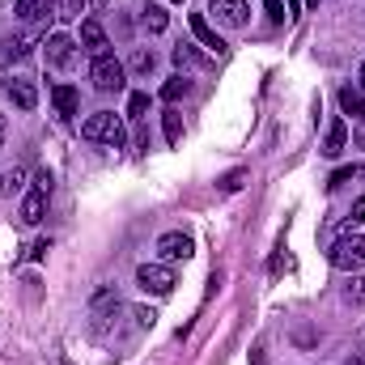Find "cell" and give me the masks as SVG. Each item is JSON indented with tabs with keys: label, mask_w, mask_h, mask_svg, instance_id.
<instances>
[{
	"label": "cell",
	"mask_w": 365,
	"mask_h": 365,
	"mask_svg": "<svg viewBox=\"0 0 365 365\" xmlns=\"http://www.w3.org/2000/svg\"><path fill=\"white\" fill-rule=\"evenodd\" d=\"M90 4H98V9H102V4H106V0H90Z\"/></svg>",
	"instance_id": "cell-34"
},
{
	"label": "cell",
	"mask_w": 365,
	"mask_h": 365,
	"mask_svg": "<svg viewBox=\"0 0 365 365\" xmlns=\"http://www.w3.org/2000/svg\"><path fill=\"white\" fill-rule=\"evenodd\" d=\"M73 47H77V43H73L68 34H47V64H51V68H64V64L73 60Z\"/></svg>",
	"instance_id": "cell-9"
},
{
	"label": "cell",
	"mask_w": 365,
	"mask_h": 365,
	"mask_svg": "<svg viewBox=\"0 0 365 365\" xmlns=\"http://www.w3.org/2000/svg\"><path fill=\"white\" fill-rule=\"evenodd\" d=\"M191 238L182 234V230H170V234H162L158 238V255H162V264H179V259H191Z\"/></svg>",
	"instance_id": "cell-6"
},
{
	"label": "cell",
	"mask_w": 365,
	"mask_h": 365,
	"mask_svg": "<svg viewBox=\"0 0 365 365\" xmlns=\"http://www.w3.org/2000/svg\"><path fill=\"white\" fill-rule=\"evenodd\" d=\"M187 90H191V81H187V77L179 73V77H170V81L162 86V98H166V102H179V98H182Z\"/></svg>",
	"instance_id": "cell-19"
},
{
	"label": "cell",
	"mask_w": 365,
	"mask_h": 365,
	"mask_svg": "<svg viewBox=\"0 0 365 365\" xmlns=\"http://www.w3.org/2000/svg\"><path fill=\"white\" fill-rule=\"evenodd\" d=\"M357 90H361V93H365V60H361V86H357Z\"/></svg>",
	"instance_id": "cell-31"
},
{
	"label": "cell",
	"mask_w": 365,
	"mask_h": 365,
	"mask_svg": "<svg viewBox=\"0 0 365 365\" xmlns=\"http://www.w3.org/2000/svg\"><path fill=\"white\" fill-rule=\"evenodd\" d=\"M17 56H26V38H9L4 43V60H17Z\"/></svg>",
	"instance_id": "cell-25"
},
{
	"label": "cell",
	"mask_w": 365,
	"mask_h": 365,
	"mask_svg": "<svg viewBox=\"0 0 365 365\" xmlns=\"http://www.w3.org/2000/svg\"><path fill=\"white\" fill-rule=\"evenodd\" d=\"M81 47L93 51V56H106V47H110V43H106V30H102V21H98V17H86V21H81Z\"/></svg>",
	"instance_id": "cell-7"
},
{
	"label": "cell",
	"mask_w": 365,
	"mask_h": 365,
	"mask_svg": "<svg viewBox=\"0 0 365 365\" xmlns=\"http://www.w3.org/2000/svg\"><path fill=\"white\" fill-rule=\"evenodd\" d=\"M90 81H93V90H102V93H119L123 90V81H128V64L115 60L110 51H106V56H93Z\"/></svg>",
	"instance_id": "cell-2"
},
{
	"label": "cell",
	"mask_w": 365,
	"mask_h": 365,
	"mask_svg": "<svg viewBox=\"0 0 365 365\" xmlns=\"http://www.w3.org/2000/svg\"><path fill=\"white\" fill-rule=\"evenodd\" d=\"M158 68V56L149 51V47H140L136 56H132V73H153Z\"/></svg>",
	"instance_id": "cell-20"
},
{
	"label": "cell",
	"mask_w": 365,
	"mask_h": 365,
	"mask_svg": "<svg viewBox=\"0 0 365 365\" xmlns=\"http://www.w3.org/2000/svg\"><path fill=\"white\" fill-rule=\"evenodd\" d=\"M166 21H170V17H166V9H162V4H145V9H140V26H145L149 34H162V30H166Z\"/></svg>",
	"instance_id": "cell-14"
},
{
	"label": "cell",
	"mask_w": 365,
	"mask_h": 365,
	"mask_svg": "<svg viewBox=\"0 0 365 365\" xmlns=\"http://www.w3.org/2000/svg\"><path fill=\"white\" fill-rule=\"evenodd\" d=\"M0 140H4V115H0Z\"/></svg>",
	"instance_id": "cell-33"
},
{
	"label": "cell",
	"mask_w": 365,
	"mask_h": 365,
	"mask_svg": "<svg viewBox=\"0 0 365 365\" xmlns=\"http://www.w3.org/2000/svg\"><path fill=\"white\" fill-rule=\"evenodd\" d=\"M9 98H13L17 110H34V106H38V90H34L30 81H13V86H9Z\"/></svg>",
	"instance_id": "cell-12"
},
{
	"label": "cell",
	"mask_w": 365,
	"mask_h": 365,
	"mask_svg": "<svg viewBox=\"0 0 365 365\" xmlns=\"http://www.w3.org/2000/svg\"><path fill=\"white\" fill-rule=\"evenodd\" d=\"M170 56H175V64H179V68H208V60H204V56H200L191 43H179Z\"/></svg>",
	"instance_id": "cell-17"
},
{
	"label": "cell",
	"mask_w": 365,
	"mask_h": 365,
	"mask_svg": "<svg viewBox=\"0 0 365 365\" xmlns=\"http://www.w3.org/2000/svg\"><path fill=\"white\" fill-rule=\"evenodd\" d=\"M344 297H349V302H365V280H361V276H353V280H349Z\"/></svg>",
	"instance_id": "cell-24"
},
{
	"label": "cell",
	"mask_w": 365,
	"mask_h": 365,
	"mask_svg": "<svg viewBox=\"0 0 365 365\" xmlns=\"http://www.w3.org/2000/svg\"><path fill=\"white\" fill-rule=\"evenodd\" d=\"M81 136L93 140V145H110V149H123V145H128V128H123V119L110 115V110H93L90 119L81 123Z\"/></svg>",
	"instance_id": "cell-1"
},
{
	"label": "cell",
	"mask_w": 365,
	"mask_h": 365,
	"mask_svg": "<svg viewBox=\"0 0 365 365\" xmlns=\"http://www.w3.org/2000/svg\"><path fill=\"white\" fill-rule=\"evenodd\" d=\"M34 187H38V191H47V195H51V175H47V170H38V175H34Z\"/></svg>",
	"instance_id": "cell-28"
},
{
	"label": "cell",
	"mask_w": 365,
	"mask_h": 365,
	"mask_svg": "<svg viewBox=\"0 0 365 365\" xmlns=\"http://www.w3.org/2000/svg\"><path fill=\"white\" fill-rule=\"evenodd\" d=\"M344 145H349V123H344V119H331V123H327V136H323V153H327V158H340Z\"/></svg>",
	"instance_id": "cell-10"
},
{
	"label": "cell",
	"mask_w": 365,
	"mask_h": 365,
	"mask_svg": "<svg viewBox=\"0 0 365 365\" xmlns=\"http://www.w3.org/2000/svg\"><path fill=\"white\" fill-rule=\"evenodd\" d=\"M64 9L68 13H86V0H64Z\"/></svg>",
	"instance_id": "cell-30"
},
{
	"label": "cell",
	"mask_w": 365,
	"mask_h": 365,
	"mask_svg": "<svg viewBox=\"0 0 365 365\" xmlns=\"http://www.w3.org/2000/svg\"><path fill=\"white\" fill-rule=\"evenodd\" d=\"M26 179H30V170H26V166L0 170V200H4V195H13V191H21V187H26Z\"/></svg>",
	"instance_id": "cell-15"
},
{
	"label": "cell",
	"mask_w": 365,
	"mask_h": 365,
	"mask_svg": "<svg viewBox=\"0 0 365 365\" xmlns=\"http://www.w3.org/2000/svg\"><path fill=\"white\" fill-rule=\"evenodd\" d=\"M306 4H310V9H314V4H319V0H306Z\"/></svg>",
	"instance_id": "cell-35"
},
{
	"label": "cell",
	"mask_w": 365,
	"mask_h": 365,
	"mask_svg": "<svg viewBox=\"0 0 365 365\" xmlns=\"http://www.w3.org/2000/svg\"><path fill=\"white\" fill-rule=\"evenodd\" d=\"M43 208H47V191H30L26 200H21V225H38L43 221Z\"/></svg>",
	"instance_id": "cell-11"
},
{
	"label": "cell",
	"mask_w": 365,
	"mask_h": 365,
	"mask_svg": "<svg viewBox=\"0 0 365 365\" xmlns=\"http://www.w3.org/2000/svg\"><path fill=\"white\" fill-rule=\"evenodd\" d=\"M136 284H140L145 293H153V297H166V293H175L179 276H175L170 264H140V268H136Z\"/></svg>",
	"instance_id": "cell-3"
},
{
	"label": "cell",
	"mask_w": 365,
	"mask_h": 365,
	"mask_svg": "<svg viewBox=\"0 0 365 365\" xmlns=\"http://www.w3.org/2000/svg\"><path fill=\"white\" fill-rule=\"evenodd\" d=\"M340 110H344V115H353V119H361V115H365V93L353 90V86H344V90H340Z\"/></svg>",
	"instance_id": "cell-16"
},
{
	"label": "cell",
	"mask_w": 365,
	"mask_h": 365,
	"mask_svg": "<svg viewBox=\"0 0 365 365\" xmlns=\"http://www.w3.org/2000/svg\"><path fill=\"white\" fill-rule=\"evenodd\" d=\"M264 13H268V21H284V17H289L284 0H264Z\"/></svg>",
	"instance_id": "cell-23"
},
{
	"label": "cell",
	"mask_w": 365,
	"mask_h": 365,
	"mask_svg": "<svg viewBox=\"0 0 365 365\" xmlns=\"http://www.w3.org/2000/svg\"><path fill=\"white\" fill-rule=\"evenodd\" d=\"M51 102H56V110L68 119V115H77V90L73 86H56L51 90Z\"/></svg>",
	"instance_id": "cell-18"
},
{
	"label": "cell",
	"mask_w": 365,
	"mask_h": 365,
	"mask_svg": "<svg viewBox=\"0 0 365 365\" xmlns=\"http://www.w3.org/2000/svg\"><path fill=\"white\" fill-rule=\"evenodd\" d=\"M361 170H365V166H361Z\"/></svg>",
	"instance_id": "cell-37"
},
{
	"label": "cell",
	"mask_w": 365,
	"mask_h": 365,
	"mask_svg": "<svg viewBox=\"0 0 365 365\" xmlns=\"http://www.w3.org/2000/svg\"><path fill=\"white\" fill-rule=\"evenodd\" d=\"M208 13H212L221 26H230V30H242L251 4H247V0H208Z\"/></svg>",
	"instance_id": "cell-5"
},
{
	"label": "cell",
	"mask_w": 365,
	"mask_h": 365,
	"mask_svg": "<svg viewBox=\"0 0 365 365\" xmlns=\"http://www.w3.org/2000/svg\"><path fill=\"white\" fill-rule=\"evenodd\" d=\"M344 365H365V361H361V357H349V361H344Z\"/></svg>",
	"instance_id": "cell-32"
},
{
	"label": "cell",
	"mask_w": 365,
	"mask_h": 365,
	"mask_svg": "<svg viewBox=\"0 0 365 365\" xmlns=\"http://www.w3.org/2000/svg\"><path fill=\"white\" fill-rule=\"evenodd\" d=\"M353 175H357V166H340V170L331 175V182H327V187H340V182H349Z\"/></svg>",
	"instance_id": "cell-27"
},
{
	"label": "cell",
	"mask_w": 365,
	"mask_h": 365,
	"mask_svg": "<svg viewBox=\"0 0 365 365\" xmlns=\"http://www.w3.org/2000/svg\"><path fill=\"white\" fill-rule=\"evenodd\" d=\"M56 0H17V17L21 21H38V17H51Z\"/></svg>",
	"instance_id": "cell-13"
},
{
	"label": "cell",
	"mask_w": 365,
	"mask_h": 365,
	"mask_svg": "<svg viewBox=\"0 0 365 365\" xmlns=\"http://www.w3.org/2000/svg\"><path fill=\"white\" fill-rule=\"evenodd\" d=\"M191 34L200 38V47H208V51H217V56L225 51V43H221V34H217V30L208 26V17H204V13H191Z\"/></svg>",
	"instance_id": "cell-8"
},
{
	"label": "cell",
	"mask_w": 365,
	"mask_h": 365,
	"mask_svg": "<svg viewBox=\"0 0 365 365\" xmlns=\"http://www.w3.org/2000/svg\"><path fill=\"white\" fill-rule=\"evenodd\" d=\"M162 128H166V140H170V145L182 140V115L179 110H166V123H162Z\"/></svg>",
	"instance_id": "cell-21"
},
{
	"label": "cell",
	"mask_w": 365,
	"mask_h": 365,
	"mask_svg": "<svg viewBox=\"0 0 365 365\" xmlns=\"http://www.w3.org/2000/svg\"><path fill=\"white\" fill-rule=\"evenodd\" d=\"M353 221H361V225H365V195L353 204Z\"/></svg>",
	"instance_id": "cell-29"
},
{
	"label": "cell",
	"mask_w": 365,
	"mask_h": 365,
	"mask_svg": "<svg viewBox=\"0 0 365 365\" xmlns=\"http://www.w3.org/2000/svg\"><path fill=\"white\" fill-rule=\"evenodd\" d=\"M145 110H149V98H145V93H132V98H128V119H140Z\"/></svg>",
	"instance_id": "cell-22"
},
{
	"label": "cell",
	"mask_w": 365,
	"mask_h": 365,
	"mask_svg": "<svg viewBox=\"0 0 365 365\" xmlns=\"http://www.w3.org/2000/svg\"><path fill=\"white\" fill-rule=\"evenodd\" d=\"M170 4H182V0H170Z\"/></svg>",
	"instance_id": "cell-36"
},
{
	"label": "cell",
	"mask_w": 365,
	"mask_h": 365,
	"mask_svg": "<svg viewBox=\"0 0 365 365\" xmlns=\"http://www.w3.org/2000/svg\"><path fill=\"white\" fill-rule=\"evenodd\" d=\"M331 264L340 272H361L365 268V234H344L336 247H331Z\"/></svg>",
	"instance_id": "cell-4"
},
{
	"label": "cell",
	"mask_w": 365,
	"mask_h": 365,
	"mask_svg": "<svg viewBox=\"0 0 365 365\" xmlns=\"http://www.w3.org/2000/svg\"><path fill=\"white\" fill-rule=\"evenodd\" d=\"M242 179H247V170H234V175H225V179H221V191H238V187H242Z\"/></svg>",
	"instance_id": "cell-26"
}]
</instances>
